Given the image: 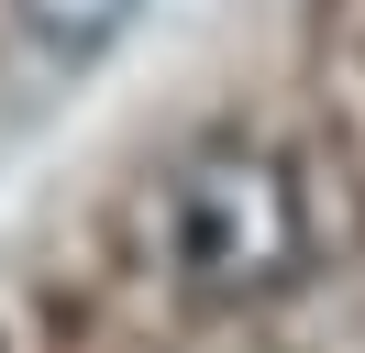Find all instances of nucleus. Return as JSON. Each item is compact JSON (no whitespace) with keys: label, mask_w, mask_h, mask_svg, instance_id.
Instances as JSON below:
<instances>
[{"label":"nucleus","mask_w":365,"mask_h":353,"mask_svg":"<svg viewBox=\"0 0 365 353\" xmlns=\"http://www.w3.org/2000/svg\"><path fill=\"white\" fill-rule=\"evenodd\" d=\"M155 254L200 309H255L310 265V188L255 132H200L155 176Z\"/></svg>","instance_id":"f257e3e1"},{"label":"nucleus","mask_w":365,"mask_h":353,"mask_svg":"<svg viewBox=\"0 0 365 353\" xmlns=\"http://www.w3.org/2000/svg\"><path fill=\"white\" fill-rule=\"evenodd\" d=\"M23 22H34L45 56H100V44L133 22V0H23Z\"/></svg>","instance_id":"f03ea898"}]
</instances>
